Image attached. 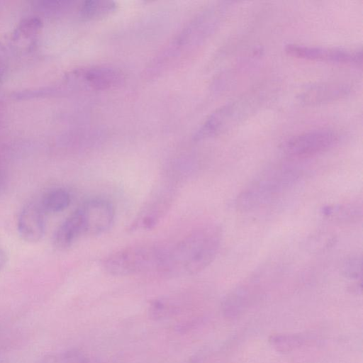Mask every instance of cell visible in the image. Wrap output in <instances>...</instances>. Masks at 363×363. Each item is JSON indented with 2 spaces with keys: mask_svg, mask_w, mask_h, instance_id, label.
Instances as JSON below:
<instances>
[{
  "mask_svg": "<svg viewBox=\"0 0 363 363\" xmlns=\"http://www.w3.org/2000/svg\"><path fill=\"white\" fill-rule=\"evenodd\" d=\"M79 207L83 216L85 235H101L108 230L114 222V206L106 199L92 198Z\"/></svg>",
  "mask_w": 363,
  "mask_h": 363,
  "instance_id": "8",
  "label": "cell"
},
{
  "mask_svg": "<svg viewBox=\"0 0 363 363\" xmlns=\"http://www.w3.org/2000/svg\"><path fill=\"white\" fill-rule=\"evenodd\" d=\"M222 240L220 225L211 223L196 228L177 242L167 245L159 272L186 276L203 271L216 259Z\"/></svg>",
  "mask_w": 363,
  "mask_h": 363,
  "instance_id": "1",
  "label": "cell"
},
{
  "mask_svg": "<svg viewBox=\"0 0 363 363\" xmlns=\"http://www.w3.org/2000/svg\"><path fill=\"white\" fill-rule=\"evenodd\" d=\"M285 51L292 57L308 60L355 65L362 63V55L360 50L288 44Z\"/></svg>",
  "mask_w": 363,
  "mask_h": 363,
  "instance_id": "10",
  "label": "cell"
},
{
  "mask_svg": "<svg viewBox=\"0 0 363 363\" xmlns=\"http://www.w3.org/2000/svg\"><path fill=\"white\" fill-rule=\"evenodd\" d=\"M337 141L336 135L328 129H316L294 135L282 145L285 155L306 158L328 151Z\"/></svg>",
  "mask_w": 363,
  "mask_h": 363,
  "instance_id": "7",
  "label": "cell"
},
{
  "mask_svg": "<svg viewBox=\"0 0 363 363\" xmlns=\"http://www.w3.org/2000/svg\"><path fill=\"white\" fill-rule=\"evenodd\" d=\"M349 91L350 88L347 84L328 82L311 86L298 97L304 104L317 105L338 100L347 96Z\"/></svg>",
  "mask_w": 363,
  "mask_h": 363,
  "instance_id": "13",
  "label": "cell"
},
{
  "mask_svg": "<svg viewBox=\"0 0 363 363\" xmlns=\"http://www.w3.org/2000/svg\"><path fill=\"white\" fill-rule=\"evenodd\" d=\"M7 259L6 252L0 247V271L5 267Z\"/></svg>",
  "mask_w": 363,
  "mask_h": 363,
  "instance_id": "22",
  "label": "cell"
},
{
  "mask_svg": "<svg viewBox=\"0 0 363 363\" xmlns=\"http://www.w3.org/2000/svg\"><path fill=\"white\" fill-rule=\"evenodd\" d=\"M4 184H5V176H4L3 173L0 171V193L2 191Z\"/></svg>",
  "mask_w": 363,
  "mask_h": 363,
  "instance_id": "23",
  "label": "cell"
},
{
  "mask_svg": "<svg viewBox=\"0 0 363 363\" xmlns=\"http://www.w3.org/2000/svg\"><path fill=\"white\" fill-rule=\"evenodd\" d=\"M6 69V62L4 48L0 43V81L2 79Z\"/></svg>",
  "mask_w": 363,
  "mask_h": 363,
  "instance_id": "21",
  "label": "cell"
},
{
  "mask_svg": "<svg viewBox=\"0 0 363 363\" xmlns=\"http://www.w3.org/2000/svg\"><path fill=\"white\" fill-rule=\"evenodd\" d=\"M261 274H255L233 289L223 303L227 315L234 316L243 312L255 298L261 283Z\"/></svg>",
  "mask_w": 363,
  "mask_h": 363,
  "instance_id": "12",
  "label": "cell"
},
{
  "mask_svg": "<svg viewBox=\"0 0 363 363\" xmlns=\"http://www.w3.org/2000/svg\"><path fill=\"white\" fill-rule=\"evenodd\" d=\"M45 212L39 202L31 201L21 209L17 222L21 238L28 242H36L42 239L45 230Z\"/></svg>",
  "mask_w": 363,
  "mask_h": 363,
  "instance_id": "11",
  "label": "cell"
},
{
  "mask_svg": "<svg viewBox=\"0 0 363 363\" xmlns=\"http://www.w3.org/2000/svg\"><path fill=\"white\" fill-rule=\"evenodd\" d=\"M69 193L62 188H55L43 194L39 202L43 211L59 213L66 209L70 204Z\"/></svg>",
  "mask_w": 363,
  "mask_h": 363,
  "instance_id": "16",
  "label": "cell"
},
{
  "mask_svg": "<svg viewBox=\"0 0 363 363\" xmlns=\"http://www.w3.org/2000/svg\"><path fill=\"white\" fill-rule=\"evenodd\" d=\"M343 274L349 279L362 281V258L359 255H352L348 257L342 267Z\"/></svg>",
  "mask_w": 363,
  "mask_h": 363,
  "instance_id": "19",
  "label": "cell"
},
{
  "mask_svg": "<svg viewBox=\"0 0 363 363\" xmlns=\"http://www.w3.org/2000/svg\"><path fill=\"white\" fill-rule=\"evenodd\" d=\"M117 9V4L108 0H87L79 6L80 17L86 21H96L111 15Z\"/></svg>",
  "mask_w": 363,
  "mask_h": 363,
  "instance_id": "15",
  "label": "cell"
},
{
  "mask_svg": "<svg viewBox=\"0 0 363 363\" xmlns=\"http://www.w3.org/2000/svg\"><path fill=\"white\" fill-rule=\"evenodd\" d=\"M321 213L326 218L339 220H358L362 216V207L354 203L328 206L322 208Z\"/></svg>",
  "mask_w": 363,
  "mask_h": 363,
  "instance_id": "17",
  "label": "cell"
},
{
  "mask_svg": "<svg viewBox=\"0 0 363 363\" xmlns=\"http://www.w3.org/2000/svg\"><path fill=\"white\" fill-rule=\"evenodd\" d=\"M123 73L113 67L89 66L73 70L65 77V85L71 92L108 90L122 84Z\"/></svg>",
  "mask_w": 363,
  "mask_h": 363,
  "instance_id": "5",
  "label": "cell"
},
{
  "mask_svg": "<svg viewBox=\"0 0 363 363\" xmlns=\"http://www.w3.org/2000/svg\"><path fill=\"white\" fill-rule=\"evenodd\" d=\"M226 5L212 6L196 15L155 58L150 73H160L202 45L219 26Z\"/></svg>",
  "mask_w": 363,
  "mask_h": 363,
  "instance_id": "3",
  "label": "cell"
},
{
  "mask_svg": "<svg viewBox=\"0 0 363 363\" xmlns=\"http://www.w3.org/2000/svg\"><path fill=\"white\" fill-rule=\"evenodd\" d=\"M303 177L301 169L289 164L274 165L258 173L238 194L235 208L251 212L270 206L293 190Z\"/></svg>",
  "mask_w": 363,
  "mask_h": 363,
  "instance_id": "2",
  "label": "cell"
},
{
  "mask_svg": "<svg viewBox=\"0 0 363 363\" xmlns=\"http://www.w3.org/2000/svg\"><path fill=\"white\" fill-rule=\"evenodd\" d=\"M248 97L229 102L213 112L199 128L194 135L196 141L218 135L244 118L252 108Z\"/></svg>",
  "mask_w": 363,
  "mask_h": 363,
  "instance_id": "6",
  "label": "cell"
},
{
  "mask_svg": "<svg viewBox=\"0 0 363 363\" xmlns=\"http://www.w3.org/2000/svg\"><path fill=\"white\" fill-rule=\"evenodd\" d=\"M45 363H84V359L78 352L69 351L48 358Z\"/></svg>",
  "mask_w": 363,
  "mask_h": 363,
  "instance_id": "20",
  "label": "cell"
},
{
  "mask_svg": "<svg viewBox=\"0 0 363 363\" xmlns=\"http://www.w3.org/2000/svg\"><path fill=\"white\" fill-rule=\"evenodd\" d=\"M167 245L145 242L119 249L106 256L101 265L113 276H127L143 272H159Z\"/></svg>",
  "mask_w": 363,
  "mask_h": 363,
  "instance_id": "4",
  "label": "cell"
},
{
  "mask_svg": "<svg viewBox=\"0 0 363 363\" xmlns=\"http://www.w3.org/2000/svg\"><path fill=\"white\" fill-rule=\"evenodd\" d=\"M307 341L303 334H276L272 335L269 342L277 351L288 352L304 345Z\"/></svg>",
  "mask_w": 363,
  "mask_h": 363,
  "instance_id": "18",
  "label": "cell"
},
{
  "mask_svg": "<svg viewBox=\"0 0 363 363\" xmlns=\"http://www.w3.org/2000/svg\"><path fill=\"white\" fill-rule=\"evenodd\" d=\"M85 235L82 211L78 206L56 230L53 243L59 250L70 247L81 236Z\"/></svg>",
  "mask_w": 363,
  "mask_h": 363,
  "instance_id": "14",
  "label": "cell"
},
{
  "mask_svg": "<svg viewBox=\"0 0 363 363\" xmlns=\"http://www.w3.org/2000/svg\"><path fill=\"white\" fill-rule=\"evenodd\" d=\"M174 194L170 189L156 192L140 208L130 223L131 232L153 229L167 213L173 202Z\"/></svg>",
  "mask_w": 363,
  "mask_h": 363,
  "instance_id": "9",
  "label": "cell"
}]
</instances>
